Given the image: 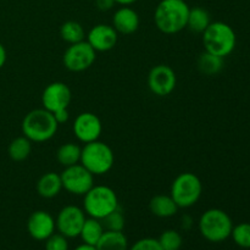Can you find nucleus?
<instances>
[{
	"instance_id": "412c9836",
	"label": "nucleus",
	"mask_w": 250,
	"mask_h": 250,
	"mask_svg": "<svg viewBox=\"0 0 250 250\" xmlns=\"http://www.w3.org/2000/svg\"><path fill=\"white\" fill-rule=\"evenodd\" d=\"M210 23H211V17H210L208 10H205L204 7L197 6L189 10V15H188L187 20V28L190 32L203 34V32L209 27Z\"/></svg>"
},
{
	"instance_id": "6e6552de",
	"label": "nucleus",
	"mask_w": 250,
	"mask_h": 250,
	"mask_svg": "<svg viewBox=\"0 0 250 250\" xmlns=\"http://www.w3.org/2000/svg\"><path fill=\"white\" fill-rule=\"evenodd\" d=\"M97 59V51L87 41L70 44L62 56V63L71 72H83L93 66Z\"/></svg>"
},
{
	"instance_id": "dca6fc26",
	"label": "nucleus",
	"mask_w": 250,
	"mask_h": 250,
	"mask_svg": "<svg viewBox=\"0 0 250 250\" xmlns=\"http://www.w3.org/2000/svg\"><path fill=\"white\" fill-rule=\"evenodd\" d=\"M141 19L136 10L129 6H122L112 16V27L119 34L129 36L138 31Z\"/></svg>"
},
{
	"instance_id": "1a4fd4ad",
	"label": "nucleus",
	"mask_w": 250,
	"mask_h": 250,
	"mask_svg": "<svg viewBox=\"0 0 250 250\" xmlns=\"http://www.w3.org/2000/svg\"><path fill=\"white\" fill-rule=\"evenodd\" d=\"M60 177L62 189L73 195H84L94 186V175L81 164L65 167Z\"/></svg>"
},
{
	"instance_id": "aec40b11",
	"label": "nucleus",
	"mask_w": 250,
	"mask_h": 250,
	"mask_svg": "<svg viewBox=\"0 0 250 250\" xmlns=\"http://www.w3.org/2000/svg\"><path fill=\"white\" fill-rule=\"evenodd\" d=\"M104 232L105 229L102 221L94 219V217H89V219H85L82 229H81L80 237L83 243L89 244V246H97Z\"/></svg>"
},
{
	"instance_id": "7c9ffc66",
	"label": "nucleus",
	"mask_w": 250,
	"mask_h": 250,
	"mask_svg": "<svg viewBox=\"0 0 250 250\" xmlns=\"http://www.w3.org/2000/svg\"><path fill=\"white\" fill-rule=\"evenodd\" d=\"M115 4H116L115 0H95V6L100 11H109L114 7Z\"/></svg>"
},
{
	"instance_id": "f03ea898",
	"label": "nucleus",
	"mask_w": 250,
	"mask_h": 250,
	"mask_svg": "<svg viewBox=\"0 0 250 250\" xmlns=\"http://www.w3.org/2000/svg\"><path fill=\"white\" fill-rule=\"evenodd\" d=\"M22 133L32 143H44L54 138L59 129V124L51 112L45 109H34L22 120Z\"/></svg>"
},
{
	"instance_id": "20e7f679",
	"label": "nucleus",
	"mask_w": 250,
	"mask_h": 250,
	"mask_svg": "<svg viewBox=\"0 0 250 250\" xmlns=\"http://www.w3.org/2000/svg\"><path fill=\"white\" fill-rule=\"evenodd\" d=\"M199 232L207 241L221 243L231 237L233 222L229 215L221 209H209L200 216Z\"/></svg>"
},
{
	"instance_id": "cd10ccee",
	"label": "nucleus",
	"mask_w": 250,
	"mask_h": 250,
	"mask_svg": "<svg viewBox=\"0 0 250 250\" xmlns=\"http://www.w3.org/2000/svg\"><path fill=\"white\" fill-rule=\"evenodd\" d=\"M232 239L238 247L244 249H250V224L242 222L233 226L231 233Z\"/></svg>"
},
{
	"instance_id": "a878e982",
	"label": "nucleus",
	"mask_w": 250,
	"mask_h": 250,
	"mask_svg": "<svg viewBox=\"0 0 250 250\" xmlns=\"http://www.w3.org/2000/svg\"><path fill=\"white\" fill-rule=\"evenodd\" d=\"M159 243H160L163 250H180L183 244V238L181 233L175 229H166L159 237Z\"/></svg>"
},
{
	"instance_id": "a211bd4d",
	"label": "nucleus",
	"mask_w": 250,
	"mask_h": 250,
	"mask_svg": "<svg viewBox=\"0 0 250 250\" xmlns=\"http://www.w3.org/2000/svg\"><path fill=\"white\" fill-rule=\"evenodd\" d=\"M37 193L42 198L51 199L60 194L62 189V182H61L60 175L55 172H46L41 176V178L37 182Z\"/></svg>"
},
{
	"instance_id": "6ab92c4d",
	"label": "nucleus",
	"mask_w": 250,
	"mask_h": 250,
	"mask_svg": "<svg viewBox=\"0 0 250 250\" xmlns=\"http://www.w3.org/2000/svg\"><path fill=\"white\" fill-rule=\"evenodd\" d=\"M95 247L98 250H128V239L122 231H105Z\"/></svg>"
},
{
	"instance_id": "9d476101",
	"label": "nucleus",
	"mask_w": 250,
	"mask_h": 250,
	"mask_svg": "<svg viewBox=\"0 0 250 250\" xmlns=\"http://www.w3.org/2000/svg\"><path fill=\"white\" fill-rule=\"evenodd\" d=\"M85 219L87 217H85L84 210L76 205H67L60 210L56 217V229L59 233L65 236L67 239L76 238V237H80Z\"/></svg>"
},
{
	"instance_id": "4468645a",
	"label": "nucleus",
	"mask_w": 250,
	"mask_h": 250,
	"mask_svg": "<svg viewBox=\"0 0 250 250\" xmlns=\"http://www.w3.org/2000/svg\"><path fill=\"white\" fill-rule=\"evenodd\" d=\"M89 45L97 53L110 51L116 46L119 41V33L110 24L99 23L93 26L85 36Z\"/></svg>"
},
{
	"instance_id": "c85d7f7f",
	"label": "nucleus",
	"mask_w": 250,
	"mask_h": 250,
	"mask_svg": "<svg viewBox=\"0 0 250 250\" xmlns=\"http://www.w3.org/2000/svg\"><path fill=\"white\" fill-rule=\"evenodd\" d=\"M45 250H68V241L61 233H53L45 241Z\"/></svg>"
},
{
	"instance_id": "f704fd0d",
	"label": "nucleus",
	"mask_w": 250,
	"mask_h": 250,
	"mask_svg": "<svg viewBox=\"0 0 250 250\" xmlns=\"http://www.w3.org/2000/svg\"><path fill=\"white\" fill-rule=\"evenodd\" d=\"M137 0H115V2L119 5H122V6H129V5L134 4Z\"/></svg>"
},
{
	"instance_id": "4be33fe9",
	"label": "nucleus",
	"mask_w": 250,
	"mask_h": 250,
	"mask_svg": "<svg viewBox=\"0 0 250 250\" xmlns=\"http://www.w3.org/2000/svg\"><path fill=\"white\" fill-rule=\"evenodd\" d=\"M198 70L205 76H215L220 73L224 68V58L214 55L204 50L198 58L197 61Z\"/></svg>"
},
{
	"instance_id": "f257e3e1",
	"label": "nucleus",
	"mask_w": 250,
	"mask_h": 250,
	"mask_svg": "<svg viewBox=\"0 0 250 250\" xmlns=\"http://www.w3.org/2000/svg\"><path fill=\"white\" fill-rule=\"evenodd\" d=\"M189 10L185 0H161L154 11V23L164 34L180 33L187 28Z\"/></svg>"
},
{
	"instance_id": "bb28decb",
	"label": "nucleus",
	"mask_w": 250,
	"mask_h": 250,
	"mask_svg": "<svg viewBox=\"0 0 250 250\" xmlns=\"http://www.w3.org/2000/svg\"><path fill=\"white\" fill-rule=\"evenodd\" d=\"M104 226L105 231H124L125 229V216H124V212L120 208H117L116 210H114L112 212H110L109 215L104 217V219L100 220Z\"/></svg>"
},
{
	"instance_id": "b1692460",
	"label": "nucleus",
	"mask_w": 250,
	"mask_h": 250,
	"mask_svg": "<svg viewBox=\"0 0 250 250\" xmlns=\"http://www.w3.org/2000/svg\"><path fill=\"white\" fill-rule=\"evenodd\" d=\"M7 153H9L10 159L16 163L24 161L32 153V142L24 136L17 137L10 143Z\"/></svg>"
},
{
	"instance_id": "393cba45",
	"label": "nucleus",
	"mask_w": 250,
	"mask_h": 250,
	"mask_svg": "<svg viewBox=\"0 0 250 250\" xmlns=\"http://www.w3.org/2000/svg\"><path fill=\"white\" fill-rule=\"evenodd\" d=\"M85 31L82 24L77 21H66L60 27V37L68 44L83 42L85 38Z\"/></svg>"
},
{
	"instance_id": "39448f33",
	"label": "nucleus",
	"mask_w": 250,
	"mask_h": 250,
	"mask_svg": "<svg viewBox=\"0 0 250 250\" xmlns=\"http://www.w3.org/2000/svg\"><path fill=\"white\" fill-rule=\"evenodd\" d=\"M83 210L89 217L102 220L120 208L115 190L107 186H93L83 195Z\"/></svg>"
},
{
	"instance_id": "7ed1b4c3",
	"label": "nucleus",
	"mask_w": 250,
	"mask_h": 250,
	"mask_svg": "<svg viewBox=\"0 0 250 250\" xmlns=\"http://www.w3.org/2000/svg\"><path fill=\"white\" fill-rule=\"evenodd\" d=\"M203 45L205 51L225 59L231 55L236 49V32L226 22H211L203 32Z\"/></svg>"
},
{
	"instance_id": "72a5a7b5",
	"label": "nucleus",
	"mask_w": 250,
	"mask_h": 250,
	"mask_svg": "<svg viewBox=\"0 0 250 250\" xmlns=\"http://www.w3.org/2000/svg\"><path fill=\"white\" fill-rule=\"evenodd\" d=\"M73 250H98V249H97V247H95V246H89V244L83 243V244H81V246L76 247V248Z\"/></svg>"
},
{
	"instance_id": "423d86ee",
	"label": "nucleus",
	"mask_w": 250,
	"mask_h": 250,
	"mask_svg": "<svg viewBox=\"0 0 250 250\" xmlns=\"http://www.w3.org/2000/svg\"><path fill=\"white\" fill-rule=\"evenodd\" d=\"M80 164L92 175L102 176L112 168L115 164V154L106 143L98 139L84 144L81 153Z\"/></svg>"
},
{
	"instance_id": "f3484780",
	"label": "nucleus",
	"mask_w": 250,
	"mask_h": 250,
	"mask_svg": "<svg viewBox=\"0 0 250 250\" xmlns=\"http://www.w3.org/2000/svg\"><path fill=\"white\" fill-rule=\"evenodd\" d=\"M178 209L177 204L172 199L171 195L166 194H158L154 195L149 202V210L151 214L160 219H167L172 217L177 214Z\"/></svg>"
},
{
	"instance_id": "2f4dec72",
	"label": "nucleus",
	"mask_w": 250,
	"mask_h": 250,
	"mask_svg": "<svg viewBox=\"0 0 250 250\" xmlns=\"http://www.w3.org/2000/svg\"><path fill=\"white\" fill-rule=\"evenodd\" d=\"M53 115H54V117H55L56 122H58L59 125L65 124V122H67L68 119H70V114H68V109L61 110V111L55 112V114H53Z\"/></svg>"
},
{
	"instance_id": "c756f323",
	"label": "nucleus",
	"mask_w": 250,
	"mask_h": 250,
	"mask_svg": "<svg viewBox=\"0 0 250 250\" xmlns=\"http://www.w3.org/2000/svg\"><path fill=\"white\" fill-rule=\"evenodd\" d=\"M128 250H163V248L158 239L146 237L137 241L133 246L129 247Z\"/></svg>"
},
{
	"instance_id": "ddd939ff",
	"label": "nucleus",
	"mask_w": 250,
	"mask_h": 250,
	"mask_svg": "<svg viewBox=\"0 0 250 250\" xmlns=\"http://www.w3.org/2000/svg\"><path fill=\"white\" fill-rule=\"evenodd\" d=\"M72 129L76 138L82 143L87 144L100 138L103 132V124L97 115L85 111L76 117Z\"/></svg>"
},
{
	"instance_id": "2eb2a0df",
	"label": "nucleus",
	"mask_w": 250,
	"mask_h": 250,
	"mask_svg": "<svg viewBox=\"0 0 250 250\" xmlns=\"http://www.w3.org/2000/svg\"><path fill=\"white\" fill-rule=\"evenodd\" d=\"M55 219L44 210L33 211L27 220V231L36 241L45 242L51 234L55 233Z\"/></svg>"
},
{
	"instance_id": "f8f14e48",
	"label": "nucleus",
	"mask_w": 250,
	"mask_h": 250,
	"mask_svg": "<svg viewBox=\"0 0 250 250\" xmlns=\"http://www.w3.org/2000/svg\"><path fill=\"white\" fill-rule=\"evenodd\" d=\"M72 100V92L70 87L63 82H53L44 88L42 93L43 109L51 114L68 109Z\"/></svg>"
},
{
	"instance_id": "5701e85b",
	"label": "nucleus",
	"mask_w": 250,
	"mask_h": 250,
	"mask_svg": "<svg viewBox=\"0 0 250 250\" xmlns=\"http://www.w3.org/2000/svg\"><path fill=\"white\" fill-rule=\"evenodd\" d=\"M82 148L76 143H65L56 151V159L63 167L80 164Z\"/></svg>"
},
{
	"instance_id": "473e14b6",
	"label": "nucleus",
	"mask_w": 250,
	"mask_h": 250,
	"mask_svg": "<svg viewBox=\"0 0 250 250\" xmlns=\"http://www.w3.org/2000/svg\"><path fill=\"white\" fill-rule=\"evenodd\" d=\"M6 60H7L6 49H5V46L0 43V68L4 67V65L6 63Z\"/></svg>"
},
{
	"instance_id": "9b49d317",
	"label": "nucleus",
	"mask_w": 250,
	"mask_h": 250,
	"mask_svg": "<svg viewBox=\"0 0 250 250\" xmlns=\"http://www.w3.org/2000/svg\"><path fill=\"white\" fill-rule=\"evenodd\" d=\"M177 76L168 65H156L149 71L148 87L156 97H167L175 90Z\"/></svg>"
},
{
	"instance_id": "0eeeda50",
	"label": "nucleus",
	"mask_w": 250,
	"mask_h": 250,
	"mask_svg": "<svg viewBox=\"0 0 250 250\" xmlns=\"http://www.w3.org/2000/svg\"><path fill=\"white\" fill-rule=\"evenodd\" d=\"M203 194V183L193 172L180 173L171 185L170 195L180 209H187L199 202Z\"/></svg>"
}]
</instances>
